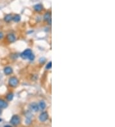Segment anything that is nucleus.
I'll return each instance as SVG.
<instances>
[{
  "instance_id": "f257e3e1",
  "label": "nucleus",
  "mask_w": 115,
  "mask_h": 127,
  "mask_svg": "<svg viewBox=\"0 0 115 127\" xmlns=\"http://www.w3.org/2000/svg\"><path fill=\"white\" fill-rule=\"evenodd\" d=\"M21 57L23 59H29L33 60L35 59V55H33L32 51L30 49H26L21 54Z\"/></svg>"
},
{
  "instance_id": "f03ea898",
  "label": "nucleus",
  "mask_w": 115,
  "mask_h": 127,
  "mask_svg": "<svg viewBox=\"0 0 115 127\" xmlns=\"http://www.w3.org/2000/svg\"><path fill=\"white\" fill-rule=\"evenodd\" d=\"M19 79L15 77H12L10 78L9 81V86L12 87H15L19 85Z\"/></svg>"
},
{
  "instance_id": "7ed1b4c3",
  "label": "nucleus",
  "mask_w": 115,
  "mask_h": 127,
  "mask_svg": "<svg viewBox=\"0 0 115 127\" xmlns=\"http://www.w3.org/2000/svg\"><path fill=\"white\" fill-rule=\"evenodd\" d=\"M21 123V118L18 115H14L11 118L10 123L13 126H17Z\"/></svg>"
},
{
  "instance_id": "20e7f679",
  "label": "nucleus",
  "mask_w": 115,
  "mask_h": 127,
  "mask_svg": "<svg viewBox=\"0 0 115 127\" xmlns=\"http://www.w3.org/2000/svg\"><path fill=\"white\" fill-rule=\"evenodd\" d=\"M48 118H49V114L46 111L42 112L41 114H40L39 119L41 122H45L47 120Z\"/></svg>"
},
{
  "instance_id": "39448f33",
  "label": "nucleus",
  "mask_w": 115,
  "mask_h": 127,
  "mask_svg": "<svg viewBox=\"0 0 115 127\" xmlns=\"http://www.w3.org/2000/svg\"><path fill=\"white\" fill-rule=\"evenodd\" d=\"M43 19L47 23H49V24H51V13L50 12H47L43 16Z\"/></svg>"
},
{
  "instance_id": "423d86ee",
  "label": "nucleus",
  "mask_w": 115,
  "mask_h": 127,
  "mask_svg": "<svg viewBox=\"0 0 115 127\" xmlns=\"http://www.w3.org/2000/svg\"><path fill=\"white\" fill-rule=\"evenodd\" d=\"M7 41L9 42H14L16 41V37L15 35L13 34V33H9L8 35H7Z\"/></svg>"
},
{
  "instance_id": "0eeeda50",
  "label": "nucleus",
  "mask_w": 115,
  "mask_h": 127,
  "mask_svg": "<svg viewBox=\"0 0 115 127\" xmlns=\"http://www.w3.org/2000/svg\"><path fill=\"white\" fill-rule=\"evenodd\" d=\"M31 110L33 111V112H37L39 110V107L38 105L36 103H32L30 105Z\"/></svg>"
},
{
  "instance_id": "6e6552de",
  "label": "nucleus",
  "mask_w": 115,
  "mask_h": 127,
  "mask_svg": "<svg viewBox=\"0 0 115 127\" xmlns=\"http://www.w3.org/2000/svg\"><path fill=\"white\" fill-rule=\"evenodd\" d=\"M33 9L35 10V11L37 12H41L43 9V5L42 4H37L35 5L34 7H33Z\"/></svg>"
},
{
  "instance_id": "1a4fd4ad",
  "label": "nucleus",
  "mask_w": 115,
  "mask_h": 127,
  "mask_svg": "<svg viewBox=\"0 0 115 127\" xmlns=\"http://www.w3.org/2000/svg\"><path fill=\"white\" fill-rule=\"evenodd\" d=\"M13 73V69H12V68H10V67H6V68H4V73L6 75H11L12 73Z\"/></svg>"
},
{
  "instance_id": "9d476101",
  "label": "nucleus",
  "mask_w": 115,
  "mask_h": 127,
  "mask_svg": "<svg viewBox=\"0 0 115 127\" xmlns=\"http://www.w3.org/2000/svg\"><path fill=\"white\" fill-rule=\"evenodd\" d=\"M8 107V103L3 100L0 99V109H5Z\"/></svg>"
},
{
  "instance_id": "9b49d317",
  "label": "nucleus",
  "mask_w": 115,
  "mask_h": 127,
  "mask_svg": "<svg viewBox=\"0 0 115 127\" xmlns=\"http://www.w3.org/2000/svg\"><path fill=\"white\" fill-rule=\"evenodd\" d=\"M12 14H7V15H5V17L4 18V21L5 22H7V23H9V22H10L12 20Z\"/></svg>"
},
{
  "instance_id": "f8f14e48",
  "label": "nucleus",
  "mask_w": 115,
  "mask_h": 127,
  "mask_svg": "<svg viewBox=\"0 0 115 127\" xmlns=\"http://www.w3.org/2000/svg\"><path fill=\"white\" fill-rule=\"evenodd\" d=\"M38 107H39V109H40L41 110H44L46 108V103L43 101H40L39 104H38Z\"/></svg>"
},
{
  "instance_id": "ddd939ff",
  "label": "nucleus",
  "mask_w": 115,
  "mask_h": 127,
  "mask_svg": "<svg viewBox=\"0 0 115 127\" xmlns=\"http://www.w3.org/2000/svg\"><path fill=\"white\" fill-rule=\"evenodd\" d=\"M12 20L15 23L19 22L20 21H21V16L19 15H18V14L15 15L13 17H12Z\"/></svg>"
},
{
  "instance_id": "4468645a",
  "label": "nucleus",
  "mask_w": 115,
  "mask_h": 127,
  "mask_svg": "<svg viewBox=\"0 0 115 127\" xmlns=\"http://www.w3.org/2000/svg\"><path fill=\"white\" fill-rule=\"evenodd\" d=\"M6 98H7V101H12L13 98V94L12 93V92H10V93H9V94L7 95Z\"/></svg>"
},
{
  "instance_id": "2eb2a0df",
  "label": "nucleus",
  "mask_w": 115,
  "mask_h": 127,
  "mask_svg": "<svg viewBox=\"0 0 115 127\" xmlns=\"http://www.w3.org/2000/svg\"><path fill=\"white\" fill-rule=\"evenodd\" d=\"M51 68H52V62H49L47 64V65L46 66V69H51Z\"/></svg>"
},
{
  "instance_id": "dca6fc26",
  "label": "nucleus",
  "mask_w": 115,
  "mask_h": 127,
  "mask_svg": "<svg viewBox=\"0 0 115 127\" xmlns=\"http://www.w3.org/2000/svg\"><path fill=\"white\" fill-rule=\"evenodd\" d=\"M3 33L0 32V39H3Z\"/></svg>"
},
{
  "instance_id": "f3484780",
  "label": "nucleus",
  "mask_w": 115,
  "mask_h": 127,
  "mask_svg": "<svg viewBox=\"0 0 115 127\" xmlns=\"http://www.w3.org/2000/svg\"><path fill=\"white\" fill-rule=\"evenodd\" d=\"M1 114V109H0V115Z\"/></svg>"
},
{
  "instance_id": "a211bd4d",
  "label": "nucleus",
  "mask_w": 115,
  "mask_h": 127,
  "mask_svg": "<svg viewBox=\"0 0 115 127\" xmlns=\"http://www.w3.org/2000/svg\"><path fill=\"white\" fill-rule=\"evenodd\" d=\"M1 121H2V119H1L0 118V122H1Z\"/></svg>"
}]
</instances>
